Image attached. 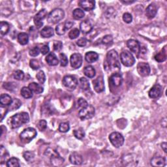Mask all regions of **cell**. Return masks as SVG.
I'll list each match as a JSON object with an SVG mask.
<instances>
[{
  "instance_id": "816d5d0a",
  "label": "cell",
  "mask_w": 167,
  "mask_h": 167,
  "mask_svg": "<svg viewBox=\"0 0 167 167\" xmlns=\"http://www.w3.org/2000/svg\"><path fill=\"white\" fill-rule=\"evenodd\" d=\"M86 44H87V40L84 37L80 38V39H78L77 41V42H76V45H77L78 46H80V47L85 46V45H86Z\"/></svg>"
},
{
  "instance_id": "d6986e66",
  "label": "cell",
  "mask_w": 167,
  "mask_h": 167,
  "mask_svg": "<svg viewBox=\"0 0 167 167\" xmlns=\"http://www.w3.org/2000/svg\"><path fill=\"white\" fill-rule=\"evenodd\" d=\"M69 161L71 163L75 165H80L82 163L83 159L81 155L77 152H73L69 156Z\"/></svg>"
},
{
  "instance_id": "d590c367",
  "label": "cell",
  "mask_w": 167,
  "mask_h": 167,
  "mask_svg": "<svg viewBox=\"0 0 167 167\" xmlns=\"http://www.w3.org/2000/svg\"><path fill=\"white\" fill-rule=\"evenodd\" d=\"M74 136L78 140H82L85 136V132L83 129L79 128L78 129H75L73 131Z\"/></svg>"
},
{
  "instance_id": "603a6c76",
  "label": "cell",
  "mask_w": 167,
  "mask_h": 167,
  "mask_svg": "<svg viewBox=\"0 0 167 167\" xmlns=\"http://www.w3.org/2000/svg\"><path fill=\"white\" fill-rule=\"evenodd\" d=\"M46 61L50 66H56L58 65L59 60L54 53H50L46 57Z\"/></svg>"
},
{
  "instance_id": "f6af8a7d",
  "label": "cell",
  "mask_w": 167,
  "mask_h": 167,
  "mask_svg": "<svg viewBox=\"0 0 167 167\" xmlns=\"http://www.w3.org/2000/svg\"><path fill=\"white\" fill-rule=\"evenodd\" d=\"M113 37L111 35H107L104 36L102 39V43L104 45H110L112 43Z\"/></svg>"
},
{
  "instance_id": "db71d44e",
  "label": "cell",
  "mask_w": 167,
  "mask_h": 167,
  "mask_svg": "<svg viewBox=\"0 0 167 167\" xmlns=\"http://www.w3.org/2000/svg\"><path fill=\"white\" fill-rule=\"evenodd\" d=\"M49 50H50V49H49V46H48L47 45H43L41 47V53L42 55H46L47 54H49Z\"/></svg>"
},
{
  "instance_id": "836d02e7",
  "label": "cell",
  "mask_w": 167,
  "mask_h": 167,
  "mask_svg": "<svg viewBox=\"0 0 167 167\" xmlns=\"http://www.w3.org/2000/svg\"><path fill=\"white\" fill-rule=\"evenodd\" d=\"M80 85L81 88H82L83 90H85V91L89 89L90 88V85H89L88 80L84 77H82L80 78Z\"/></svg>"
},
{
  "instance_id": "4dcf8cb0",
  "label": "cell",
  "mask_w": 167,
  "mask_h": 167,
  "mask_svg": "<svg viewBox=\"0 0 167 167\" xmlns=\"http://www.w3.org/2000/svg\"><path fill=\"white\" fill-rule=\"evenodd\" d=\"M165 48H164L163 50H162L161 52H159V53H157L155 56V60L157 62H163L166 60V50H165Z\"/></svg>"
},
{
  "instance_id": "11a10c76",
  "label": "cell",
  "mask_w": 167,
  "mask_h": 167,
  "mask_svg": "<svg viewBox=\"0 0 167 167\" xmlns=\"http://www.w3.org/2000/svg\"><path fill=\"white\" fill-rule=\"evenodd\" d=\"M73 25H74V23L73 22L67 21L65 22V28H66L67 30L71 29V28L73 27Z\"/></svg>"
},
{
  "instance_id": "44dd1931",
  "label": "cell",
  "mask_w": 167,
  "mask_h": 167,
  "mask_svg": "<svg viewBox=\"0 0 167 167\" xmlns=\"http://www.w3.org/2000/svg\"><path fill=\"white\" fill-rule=\"evenodd\" d=\"M151 165L153 166H164L166 165V160L161 156H155L151 160Z\"/></svg>"
},
{
  "instance_id": "d4e9b609",
  "label": "cell",
  "mask_w": 167,
  "mask_h": 167,
  "mask_svg": "<svg viewBox=\"0 0 167 167\" xmlns=\"http://www.w3.org/2000/svg\"><path fill=\"white\" fill-rule=\"evenodd\" d=\"M13 102V99L8 94H2L0 97V103L2 106H9Z\"/></svg>"
},
{
  "instance_id": "ffe728a7",
  "label": "cell",
  "mask_w": 167,
  "mask_h": 167,
  "mask_svg": "<svg viewBox=\"0 0 167 167\" xmlns=\"http://www.w3.org/2000/svg\"><path fill=\"white\" fill-rule=\"evenodd\" d=\"M80 31H82L84 34H88L89 32H91L93 29V26L88 20H84L80 23Z\"/></svg>"
},
{
  "instance_id": "9f6ffc18",
  "label": "cell",
  "mask_w": 167,
  "mask_h": 167,
  "mask_svg": "<svg viewBox=\"0 0 167 167\" xmlns=\"http://www.w3.org/2000/svg\"><path fill=\"white\" fill-rule=\"evenodd\" d=\"M167 145H166V142H163V143H162V144H161V147H162V148H163V151L165 152V153H166L167 151H166V146Z\"/></svg>"
},
{
  "instance_id": "ba28073f",
  "label": "cell",
  "mask_w": 167,
  "mask_h": 167,
  "mask_svg": "<svg viewBox=\"0 0 167 167\" xmlns=\"http://www.w3.org/2000/svg\"><path fill=\"white\" fill-rule=\"evenodd\" d=\"M62 83L65 88L70 89H74L78 85V80L73 76L67 75L64 77Z\"/></svg>"
},
{
  "instance_id": "1f68e13d",
  "label": "cell",
  "mask_w": 167,
  "mask_h": 167,
  "mask_svg": "<svg viewBox=\"0 0 167 167\" xmlns=\"http://www.w3.org/2000/svg\"><path fill=\"white\" fill-rule=\"evenodd\" d=\"M22 106V102L18 99H15L13 100L12 103L9 106L8 110L9 111H15L17 110Z\"/></svg>"
},
{
  "instance_id": "7402d4cb",
  "label": "cell",
  "mask_w": 167,
  "mask_h": 167,
  "mask_svg": "<svg viewBox=\"0 0 167 167\" xmlns=\"http://www.w3.org/2000/svg\"><path fill=\"white\" fill-rule=\"evenodd\" d=\"M98 59H99V55L95 52L90 51L87 52L85 55V60L88 62V63H90V64L94 63V62L97 61Z\"/></svg>"
},
{
  "instance_id": "4fadbf2b",
  "label": "cell",
  "mask_w": 167,
  "mask_h": 167,
  "mask_svg": "<svg viewBox=\"0 0 167 167\" xmlns=\"http://www.w3.org/2000/svg\"><path fill=\"white\" fill-rule=\"evenodd\" d=\"M93 85L95 91L97 93H101L104 90V82L102 76L98 77L93 81Z\"/></svg>"
},
{
  "instance_id": "74e56055",
  "label": "cell",
  "mask_w": 167,
  "mask_h": 167,
  "mask_svg": "<svg viewBox=\"0 0 167 167\" xmlns=\"http://www.w3.org/2000/svg\"><path fill=\"white\" fill-rule=\"evenodd\" d=\"M70 129V125L68 122H62L60 124L58 130L61 133H67Z\"/></svg>"
},
{
  "instance_id": "7c38bea8",
  "label": "cell",
  "mask_w": 167,
  "mask_h": 167,
  "mask_svg": "<svg viewBox=\"0 0 167 167\" xmlns=\"http://www.w3.org/2000/svg\"><path fill=\"white\" fill-rule=\"evenodd\" d=\"M150 67L147 63L145 62H140L137 65V71L138 74L141 76L145 77V76H148L150 73Z\"/></svg>"
},
{
  "instance_id": "f546056e",
  "label": "cell",
  "mask_w": 167,
  "mask_h": 167,
  "mask_svg": "<svg viewBox=\"0 0 167 167\" xmlns=\"http://www.w3.org/2000/svg\"><path fill=\"white\" fill-rule=\"evenodd\" d=\"M9 29H10V26L7 22H1V24H0V33H1L2 35L7 34Z\"/></svg>"
},
{
  "instance_id": "6da1fadb",
  "label": "cell",
  "mask_w": 167,
  "mask_h": 167,
  "mask_svg": "<svg viewBox=\"0 0 167 167\" xmlns=\"http://www.w3.org/2000/svg\"><path fill=\"white\" fill-rule=\"evenodd\" d=\"M104 69L107 72H112V74L119 73L121 65L119 60L118 54L115 50H110L104 62Z\"/></svg>"
},
{
  "instance_id": "ac0fdd59",
  "label": "cell",
  "mask_w": 167,
  "mask_h": 167,
  "mask_svg": "<svg viewBox=\"0 0 167 167\" xmlns=\"http://www.w3.org/2000/svg\"><path fill=\"white\" fill-rule=\"evenodd\" d=\"M157 9H158V8H157V6L155 3L150 4L146 9V16L150 19L154 18L157 13Z\"/></svg>"
},
{
  "instance_id": "7dc6e473",
  "label": "cell",
  "mask_w": 167,
  "mask_h": 167,
  "mask_svg": "<svg viewBox=\"0 0 167 167\" xmlns=\"http://www.w3.org/2000/svg\"><path fill=\"white\" fill-rule=\"evenodd\" d=\"M123 20L127 24H130L133 21V16L130 13H124L123 15Z\"/></svg>"
},
{
  "instance_id": "9c48e42d",
  "label": "cell",
  "mask_w": 167,
  "mask_h": 167,
  "mask_svg": "<svg viewBox=\"0 0 167 167\" xmlns=\"http://www.w3.org/2000/svg\"><path fill=\"white\" fill-rule=\"evenodd\" d=\"M47 15V11L46 9H42L37 14H36L35 16L33 18V20H34L35 25L36 26V27L37 29H39L41 28L42 25H43V23H42V20H43L45 18V17Z\"/></svg>"
},
{
  "instance_id": "7a4b0ae2",
  "label": "cell",
  "mask_w": 167,
  "mask_h": 167,
  "mask_svg": "<svg viewBox=\"0 0 167 167\" xmlns=\"http://www.w3.org/2000/svg\"><path fill=\"white\" fill-rule=\"evenodd\" d=\"M30 116L26 112L17 113L10 118V125L12 129H16L21 127L24 124L29 122Z\"/></svg>"
},
{
  "instance_id": "f1b7e54d",
  "label": "cell",
  "mask_w": 167,
  "mask_h": 167,
  "mask_svg": "<svg viewBox=\"0 0 167 167\" xmlns=\"http://www.w3.org/2000/svg\"><path fill=\"white\" fill-rule=\"evenodd\" d=\"M21 95L25 99H30L33 97V92L29 87H23L20 90Z\"/></svg>"
},
{
  "instance_id": "bcb514c9",
  "label": "cell",
  "mask_w": 167,
  "mask_h": 167,
  "mask_svg": "<svg viewBox=\"0 0 167 167\" xmlns=\"http://www.w3.org/2000/svg\"><path fill=\"white\" fill-rule=\"evenodd\" d=\"M46 127H47V122L44 120H40L39 122L37 124L38 129L41 131H44L46 129Z\"/></svg>"
},
{
  "instance_id": "4316f807",
  "label": "cell",
  "mask_w": 167,
  "mask_h": 167,
  "mask_svg": "<svg viewBox=\"0 0 167 167\" xmlns=\"http://www.w3.org/2000/svg\"><path fill=\"white\" fill-rule=\"evenodd\" d=\"M18 41L22 45H26L29 42V36L26 33H20L18 35Z\"/></svg>"
},
{
  "instance_id": "f907efd6",
  "label": "cell",
  "mask_w": 167,
  "mask_h": 167,
  "mask_svg": "<svg viewBox=\"0 0 167 167\" xmlns=\"http://www.w3.org/2000/svg\"><path fill=\"white\" fill-rule=\"evenodd\" d=\"M0 154H1V160L3 159V158H5L7 159V157H9V154L5 150V148L3 146H1V149H0Z\"/></svg>"
},
{
  "instance_id": "b9f144b4",
  "label": "cell",
  "mask_w": 167,
  "mask_h": 167,
  "mask_svg": "<svg viewBox=\"0 0 167 167\" xmlns=\"http://www.w3.org/2000/svg\"><path fill=\"white\" fill-rule=\"evenodd\" d=\"M30 66L33 70H37L41 67V64L37 60L33 59L30 61Z\"/></svg>"
},
{
  "instance_id": "2e32d148",
  "label": "cell",
  "mask_w": 167,
  "mask_h": 167,
  "mask_svg": "<svg viewBox=\"0 0 167 167\" xmlns=\"http://www.w3.org/2000/svg\"><path fill=\"white\" fill-rule=\"evenodd\" d=\"M109 82L111 85L114 87H119L120 86L123 82V77L119 73H114L110 77Z\"/></svg>"
},
{
  "instance_id": "8992f818",
  "label": "cell",
  "mask_w": 167,
  "mask_h": 167,
  "mask_svg": "<svg viewBox=\"0 0 167 167\" xmlns=\"http://www.w3.org/2000/svg\"><path fill=\"white\" fill-rule=\"evenodd\" d=\"M95 112V108L92 105L88 104V106L80 110L78 116L82 120H89V119H91L94 116Z\"/></svg>"
},
{
  "instance_id": "52a82bcc",
  "label": "cell",
  "mask_w": 167,
  "mask_h": 167,
  "mask_svg": "<svg viewBox=\"0 0 167 167\" xmlns=\"http://www.w3.org/2000/svg\"><path fill=\"white\" fill-rule=\"evenodd\" d=\"M109 140L111 144L116 148L122 147L124 143V138L123 135L118 132L112 133L109 135Z\"/></svg>"
},
{
  "instance_id": "ab89813d",
  "label": "cell",
  "mask_w": 167,
  "mask_h": 167,
  "mask_svg": "<svg viewBox=\"0 0 167 167\" xmlns=\"http://www.w3.org/2000/svg\"><path fill=\"white\" fill-rule=\"evenodd\" d=\"M13 77L17 80H22L24 78V73L21 70H17L14 72Z\"/></svg>"
},
{
  "instance_id": "277c9868",
  "label": "cell",
  "mask_w": 167,
  "mask_h": 167,
  "mask_svg": "<svg viewBox=\"0 0 167 167\" xmlns=\"http://www.w3.org/2000/svg\"><path fill=\"white\" fill-rule=\"evenodd\" d=\"M37 135V131L34 128L28 127L24 130L20 135V138L22 142L29 143L33 138H35Z\"/></svg>"
},
{
  "instance_id": "60d3db41",
  "label": "cell",
  "mask_w": 167,
  "mask_h": 167,
  "mask_svg": "<svg viewBox=\"0 0 167 167\" xmlns=\"http://www.w3.org/2000/svg\"><path fill=\"white\" fill-rule=\"evenodd\" d=\"M23 157H24V158L25 159L26 161H27L28 162H31L33 160V159H34L35 155L31 151H26V152L24 153Z\"/></svg>"
},
{
  "instance_id": "d6a6232c",
  "label": "cell",
  "mask_w": 167,
  "mask_h": 167,
  "mask_svg": "<svg viewBox=\"0 0 167 167\" xmlns=\"http://www.w3.org/2000/svg\"><path fill=\"white\" fill-rule=\"evenodd\" d=\"M84 16L85 13L81 9H75L73 12V17L76 20H80V19L84 18Z\"/></svg>"
},
{
  "instance_id": "484cf974",
  "label": "cell",
  "mask_w": 167,
  "mask_h": 167,
  "mask_svg": "<svg viewBox=\"0 0 167 167\" xmlns=\"http://www.w3.org/2000/svg\"><path fill=\"white\" fill-rule=\"evenodd\" d=\"M30 89L33 92H34L36 94H40L43 92V88L41 85H40L39 84H37L35 82H32L29 84Z\"/></svg>"
},
{
  "instance_id": "f35d334b",
  "label": "cell",
  "mask_w": 167,
  "mask_h": 167,
  "mask_svg": "<svg viewBox=\"0 0 167 167\" xmlns=\"http://www.w3.org/2000/svg\"><path fill=\"white\" fill-rule=\"evenodd\" d=\"M80 35V30L77 28H74L69 33V37L71 39H75Z\"/></svg>"
},
{
  "instance_id": "f5cc1de1",
  "label": "cell",
  "mask_w": 167,
  "mask_h": 167,
  "mask_svg": "<svg viewBox=\"0 0 167 167\" xmlns=\"http://www.w3.org/2000/svg\"><path fill=\"white\" fill-rule=\"evenodd\" d=\"M78 106L81 108H84L86 106L88 105V104L87 103V101H85V99H84L83 98H79L78 100Z\"/></svg>"
},
{
  "instance_id": "8fae6325",
  "label": "cell",
  "mask_w": 167,
  "mask_h": 167,
  "mask_svg": "<svg viewBox=\"0 0 167 167\" xmlns=\"http://www.w3.org/2000/svg\"><path fill=\"white\" fill-rule=\"evenodd\" d=\"M127 46L132 52L135 54L137 56H139L141 48L140 42L138 41L135 39L128 40L127 42Z\"/></svg>"
},
{
  "instance_id": "6f0895ef",
  "label": "cell",
  "mask_w": 167,
  "mask_h": 167,
  "mask_svg": "<svg viewBox=\"0 0 167 167\" xmlns=\"http://www.w3.org/2000/svg\"><path fill=\"white\" fill-rule=\"evenodd\" d=\"M122 3H125V4H127V3H134L135 1H121Z\"/></svg>"
},
{
  "instance_id": "30bf717a",
  "label": "cell",
  "mask_w": 167,
  "mask_h": 167,
  "mask_svg": "<svg viewBox=\"0 0 167 167\" xmlns=\"http://www.w3.org/2000/svg\"><path fill=\"white\" fill-rule=\"evenodd\" d=\"M71 65L73 69H78L82 64V56L80 54L75 53L71 55L70 58Z\"/></svg>"
},
{
  "instance_id": "7bdbcfd3",
  "label": "cell",
  "mask_w": 167,
  "mask_h": 167,
  "mask_svg": "<svg viewBox=\"0 0 167 167\" xmlns=\"http://www.w3.org/2000/svg\"><path fill=\"white\" fill-rule=\"evenodd\" d=\"M36 77L38 80V81L41 83V84H44L45 80H46V76H45V74L44 73V71H40L39 72H38Z\"/></svg>"
},
{
  "instance_id": "5b68a950",
  "label": "cell",
  "mask_w": 167,
  "mask_h": 167,
  "mask_svg": "<svg viewBox=\"0 0 167 167\" xmlns=\"http://www.w3.org/2000/svg\"><path fill=\"white\" fill-rule=\"evenodd\" d=\"M120 60L122 64L125 67H131L135 63L134 56L128 50H123L120 54Z\"/></svg>"
},
{
  "instance_id": "9a60e30c",
  "label": "cell",
  "mask_w": 167,
  "mask_h": 167,
  "mask_svg": "<svg viewBox=\"0 0 167 167\" xmlns=\"http://www.w3.org/2000/svg\"><path fill=\"white\" fill-rule=\"evenodd\" d=\"M163 92V88L160 84H155L153 86L149 91L148 95L149 97L151 99H157L159 98Z\"/></svg>"
},
{
  "instance_id": "e575fe53",
  "label": "cell",
  "mask_w": 167,
  "mask_h": 167,
  "mask_svg": "<svg viewBox=\"0 0 167 167\" xmlns=\"http://www.w3.org/2000/svg\"><path fill=\"white\" fill-rule=\"evenodd\" d=\"M7 166L8 167H20L19 160L15 157H12L7 161Z\"/></svg>"
},
{
  "instance_id": "e0dca14e",
  "label": "cell",
  "mask_w": 167,
  "mask_h": 167,
  "mask_svg": "<svg viewBox=\"0 0 167 167\" xmlns=\"http://www.w3.org/2000/svg\"><path fill=\"white\" fill-rule=\"evenodd\" d=\"M78 4L80 7L84 11H89L93 10L95 8V2L93 0H82V1L79 2Z\"/></svg>"
},
{
  "instance_id": "5bb4252c",
  "label": "cell",
  "mask_w": 167,
  "mask_h": 167,
  "mask_svg": "<svg viewBox=\"0 0 167 167\" xmlns=\"http://www.w3.org/2000/svg\"><path fill=\"white\" fill-rule=\"evenodd\" d=\"M50 161L52 165L54 166H60L64 163V159L59 155L56 151L51 150L50 151Z\"/></svg>"
},
{
  "instance_id": "8d00e7d4",
  "label": "cell",
  "mask_w": 167,
  "mask_h": 167,
  "mask_svg": "<svg viewBox=\"0 0 167 167\" xmlns=\"http://www.w3.org/2000/svg\"><path fill=\"white\" fill-rule=\"evenodd\" d=\"M66 28L65 26V22L64 23H61L60 24L56 26V33L59 35H63L65 34L66 31Z\"/></svg>"
},
{
  "instance_id": "3957f363",
  "label": "cell",
  "mask_w": 167,
  "mask_h": 167,
  "mask_svg": "<svg viewBox=\"0 0 167 167\" xmlns=\"http://www.w3.org/2000/svg\"><path fill=\"white\" fill-rule=\"evenodd\" d=\"M65 13L63 9H55L52 10L48 15V22L51 24H57L64 18Z\"/></svg>"
},
{
  "instance_id": "83f0119b",
  "label": "cell",
  "mask_w": 167,
  "mask_h": 167,
  "mask_svg": "<svg viewBox=\"0 0 167 167\" xmlns=\"http://www.w3.org/2000/svg\"><path fill=\"white\" fill-rule=\"evenodd\" d=\"M84 74L88 78H93L95 76V70L93 66L88 65L84 69Z\"/></svg>"
},
{
  "instance_id": "ee69618b",
  "label": "cell",
  "mask_w": 167,
  "mask_h": 167,
  "mask_svg": "<svg viewBox=\"0 0 167 167\" xmlns=\"http://www.w3.org/2000/svg\"><path fill=\"white\" fill-rule=\"evenodd\" d=\"M60 64L62 67H66L68 64V59L67 56L64 54L61 53L60 54Z\"/></svg>"
},
{
  "instance_id": "681fc988",
  "label": "cell",
  "mask_w": 167,
  "mask_h": 167,
  "mask_svg": "<svg viewBox=\"0 0 167 167\" xmlns=\"http://www.w3.org/2000/svg\"><path fill=\"white\" fill-rule=\"evenodd\" d=\"M53 47L55 51H60L62 49V47H63V44H62V42L61 41H56L54 42Z\"/></svg>"
},
{
  "instance_id": "cb8c5ba5",
  "label": "cell",
  "mask_w": 167,
  "mask_h": 167,
  "mask_svg": "<svg viewBox=\"0 0 167 167\" xmlns=\"http://www.w3.org/2000/svg\"><path fill=\"white\" fill-rule=\"evenodd\" d=\"M54 29L50 26H46L41 31V35L43 38H50L54 35Z\"/></svg>"
},
{
  "instance_id": "c3c4849f",
  "label": "cell",
  "mask_w": 167,
  "mask_h": 167,
  "mask_svg": "<svg viewBox=\"0 0 167 167\" xmlns=\"http://www.w3.org/2000/svg\"><path fill=\"white\" fill-rule=\"evenodd\" d=\"M40 52H41V50H39V48H38L37 46H35L30 50L29 54L32 57H35L39 55Z\"/></svg>"
}]
</instances>
